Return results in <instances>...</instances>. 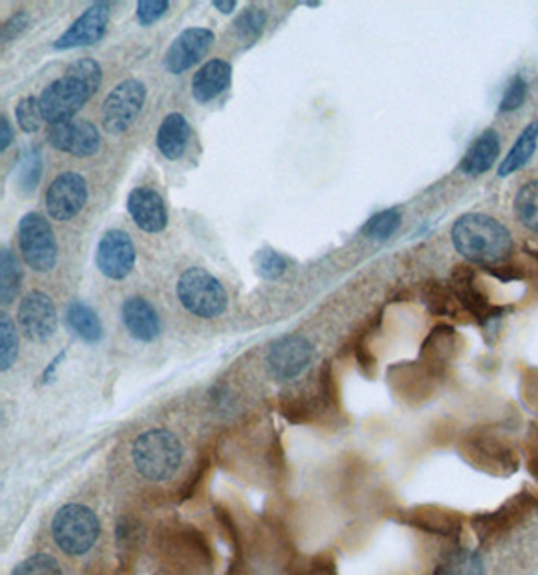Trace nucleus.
Returning a JSON list of instances; mask_svg holds the SVG:
<instances>
[{
    "instance_id": "18",
    "label": "nucleus",
    "mask_w": 538,
    "mask_h": 575,
    "mask_svg": "<svg viewBox=\"0 0 538 575\" xmlns=\"http://www.w3.org/2000/svg\"><path fill=\"white\" fill-rule=\"evenodd\" d=\"M232 83V65L225 59H210L192 77V95L198 103H210Z\"/></svg>"
},
{
    "instance_id": "27",
    "label": "nucleus",
    "mask_w": 538,
    "mask_h": 575,
    "mask_svg": "<svg viewBox=\"0 0 538 575\" xmlns=\"http://www.w3.org/2000/svg\"><path fill=\"white\" fill-rule=\"evenodd\" d=\"M401 227V215L398 208H388L377 212L376 217L365 222L364 237L371 241H388Z\"/></svg>"
},
{
    "instance_id": "35",
    "label": "nucleus",
    "mask_w": 538,
    "mask_h": 575,
    "mask_svg": "<svg viewBox=\"0 0 538 575\" xmlns=\"http://www.w3.org/2000/svg\"><path fill=\"white\" fill-rule=\"evenodd\" d=\"M526 93H528V83H526L525 77L520 76V73L514 76L513 79L506 83L504 93H502V114L516 112V110L526 102Z\"/></svg>"
},
{
    "instance_id": "23",
    "label": "nucleus",
    "mask_w": 538,
    "mask_h": 575,
    "mask_svg": "<svg viewBox=\"0 0 538 575\" xmlns=\"http://www.w3.org/2000/svg\"><path fill=\"white\" fill-rule=\"evenodd\" d=\"M65 320L69 323V327L88 344H98L103 337V325L98 318V313L85 306L83 301H73L67 307V315Z\"/></svg>"
},
{
    "instance_id": "38",
    "label": "nucleus",
    "mask_w": 538,
    "mask_h": 575,
    "mask_svg": "<svg viewBox=\"0 0 538 575\" xmlns=\"http://www.w3.org/2000/svg\"><path fill=\"white\" fill-rule=\"evenodd\" d=\"M0 131H2V134H0V152H7L9 146L13 143L14 138L13 126H11V122H9L7 115L0 117Z\"/></svg>"
},
{
    "instance_id": "3",
    "label": "nucleus",
    "mask_w": 538,
    "mask_h": 575,
    "mask_svg": "<svg viewBox=\"0 0 538 575\" xmlns=\"http://www.w3.org/2000/svg\"><path fill=\"white\" fill-rule=\"evenodd\" d=\"M131 460L139 476L151 483H163L178 473L184 460V447L174 433L151 428L134 440Z\"/></svg>"
},
{
    "instance_id": "15",
    "label": "nucleus",
    "mask_w": 538,
    "mask_h": 575,
    "mask_svg": "<svg viewBox=\"0 0 538 575\" xmlns=\"http://www.w3.org/2000/svg\"><path fill=\"white\" fill-rule=\"evenodd\" d=\"M47 140L55 150L76 158H91L101 148L100 129L88 119H73L61 126H53Z\"/></svg>"
},
{
    "instance_id": "41",
    "label": "nucleus",
    "mask_w": 538,
    "mask_h": 575,
    "mask_svg": "<svg viewBox=\"0 0 538 575\" xmlns=\"http://www.w3.org/2000/svg\"><path fill=\"white\" fill-rule=\"evenodd\" d=\"M305 7H309V9H319V7H321V2H313V0H309V2H305Z\"/></svg>"
},
{
    "instance_id": "17",
    "label": "nucleus",
    "mask_w": 538,
    "mask_h": 575,
    "mask_svg": "<svg viewBox=\"0 0 538 575\" xmlns=\"http://www.w3.org/2000/svg\"><path fill=\"white\" fill-rule=\"evenodd\" d=\"M122 320L127 333L141 344H151L162 335V318L144 297H127L122 306Z\"/></svg>"
},
{
    "instance_id": "8",
    "label": "nucleus",
    "mask_w": 538,
    "mask_h": 575,
    "mask_svg": "<svg viewBox=\"0 0 538 575\" xmlns=\"http://www.w3.org/2000/svg\"><path fill=\"white\" fill-rule=\"evenodd\" d=\"M314 347L305 335L293 333L276 340L266 354V366L276 382H293L313 361Z\"/></svg>"
},
{
    "instance_id": "9",
    "label": "nucleus",
    "mask_w": 538,
    "mask_h": 575,
    "mask_svg": "<svg viewBox=\"0 0 538 575\" xmlns=\"http://www.w3.org/2000/svg\"><path fill=\"white\" fill-rule=\"evenodd\" d=\"M89 198L88 180L79 172H64L53 180L45 192V208L50 220L67 222L85 208Z\"/></svg>"
},
{
    "instance_id": "25",
    "label": "nucleus",
    "mask_w": 538,
    "mask_h": 575,
    "mask_svg": "<svg viewBox=\"0 0 538 575\" xmlns=\"http://www.w3.org/2000/svg\"><path fill=\"white\" fill-rule=\"evenodd\" d=\"M514 215L518 222L538 234V180L526 182L514 198Z\"/></svg>"
},
{
    "instance_id": "33",
    "label": "nucleus",
    "mask_w": 538,
    "mask_h": 575,
    "mask_svg": "<svg viewBox=\"0 0 538 575\" xmlns=\"http://www.w3.org/2000/svg\"><path fill=\"white\" fill-rule=\"evenodd\" d=\"M13 575H64V570L49 553H37L19 563Z\"/></svg>"
},
{
    "instance_id": "31",
    "label": "nucleus",
    "mask_w": 538,
    "mask_h": 575,
    "mask_svg": "<svg viewBox=\"0 0 538 575\" xmlns=\"http://www.w3.org/2000/svg\"><path fill=\"white\" fill-rule=\"evenodd\" d=\"M254 268H256V273L263 279L275 281V279L283 277L287 273L288 258L281 255V253H276L273 249H263L254 256Z\"/></svg>"
},
{
    "instance_id": "1",
    "label": "nucleus",
    "mask_w": 538,
    "mask_h": 575,
    "mask_svg": "<svg viewBox=\"0 0 538 575\" xmlns=\"http://www.w3.org/2000/svg\"><path fill=\"white\" fill-rule=\"evenodd\" d=\"M101 81L103 71L95 59L85 57L73 61L65 69L64 76L49 83L38 97L45 122L50 124V128L73 122L89 100L100 91Z\"/></svg>"
},
{
    "instance_id": "30",
    "label": "nucleus",
    "mask_w": 538,
    "mask_h": 575,
    "mask_svg": "<svg viewBox=\"0 0 538 575\" xmlns=\"http://www.w3.org/2000/svg\"><path fill=\"white\" fill-rule=\"evenodd\" d=\"M14 117H16L19 128L23 129L25 134H37L43 122H45L43 112H41V103L33 95H26L23 100H19V103L14 105Z\"/></svg>"
},
{
    "instance_id": "19",
    "label": "nucleus",
    "mask_w": 538,
    "mask_h": 575,
    "mask_svg": "<svg viewBox=\"0 0 538 575\" xmlns=\"http://www.w3.org/2000/svg\"><path fill=\"white\" fill-rule=\"evenodd\" d=\"M190 138H192V128L186 115L170 114L163 117L158 136H156V146L165 160H180L186 150H188Z\"/></svg>"
},
{
    "instance_id": "39",
    "label": "nucleus",
    "mask_w": 538,
    "mask_h": 575,
    "mask_svg": "<svg viewBox=\"0 0 538 575\" xmlns=\"http://www.w3.org/2000/svg\"><path fill=\"white\" fill-rule=\"evenodd\" d=\"M67 358V354H59L57 358L53 359L50 364H47V368H45V371H43V376H41V380H43V383H50L55 382V378H57V371H59V368H61V361Z\"/></svg>"
},
{
    "instance_id": "13",
    "label": "nucleus",
    "mask_w": 538,
    "mask_h": 575,
    "mask_svg": "<svg viewBox=\"0 0 538 575\" xmlns=\"http://www.w3.org/2000/svg\"><path fill=\"white\" fill-rule=\"evenodd\" d=\"M110 19H112V2H95L65 31L61 37L55 41L53 47L57 51H69V49L95 45L105 37Z\"/></svg>"
},
{
    "instance_id": "20",
    "label": "nucleus",
    "mask_w": 538,
    "mask_h": 575,
    "mask_svg": "<svg viewBox=\"0 0 538 575\" xmlns=\"http://www.w3.org/2000/svg\"><path fill=\"white\" fill-rule=\"evenodd\" d=\"M501 156V136L494 129L482 131L460 162V170L468 176H480L494 166Z\"/></svg>"
},
{
    "instance_id": "29",
    "label": "nucleus",
    "mask_w": 538,
    "mask_h": 575,
    "mask_svg": "<svg viewBox=\"0 0 538 575\" xmlns=\"http://www.w3.org/2000/svg\"><path fill=\"white\" fill-rule=\"evenodd\" d=\"M424 303L436 315H451L460 307L451 294L450 285H442V283H427L424 289Z\"/></svg>"
},
{
    "instance_id": "22",
    "label": "nucleus",
    "mask_w": 538,
    "mask_h": 575,
    "mask_svg": "<svg viewBox=\"0 0 538 575\" xmlns=\"http://www.w3.org/2000/svg\"><path fill=\"white\" fill-rule=\"evenodd\" d=\"M538 143V122H533L530 126H526L525 131L518 136V140L514 141L511 152L504 156V162L499 170V176L506 179L514 172H518L520 168H525L530 158L537 152Z\"/></svg>"
},
{
    "instance_id": "4",
    "label": "nucleus",
    "mask_w": 538,
    "mask_h": 575,
    "mask_svg": "<svg viewBox=\"0 0 538 575\" xmlns=\"http://www.w3.org/2000/svg\"><path fill=\"white\" fill-rule=\"evenodd\" d=\"M50 533L59 550L71 557H79L93 550V545L98 543L101 533L100 517L85 505L71 503L61 507L53 517Z\"/></svg>"
},
{
    "instance_id": "16",
    "label": "nucleus",
    "mask_w": 538,
    "mask_h": 575,
    "mask_svg": "<svg viewBox=\"0 0 538 575\" xmlns=\"http://www.w3.org/2000/svg\"><path fill=\"white\" fill-rule=\"evenodd\" d=\"M127 212L144 232H162L168 227V206L162 194L148 186H138L127 196Z\"/></svg>"
},
{
    "instance_id": "36",
    "label": "nucleus",
    "mask_w": 538,
    "mask_h": 575,
    "mask_svg": "<svg viewBox=\"0 0 538 575\" xmlns=\"http://www.w3.org/2000/svg\"><path fill=\"white\" fill-rule=\"evenodd\" d=\"M168 11H170L168 0H139L136 14H138L139 25L151 26L158 23Z\"/></svg>"
},
{
    "instance_id": "5",
    "label": "nucleus",
    "mask_w": 538,
    "mask_h": 575,
    "mask_svg": "<svg viewBox=\"0 0 538 575\" xmlns=\"http://www.w3.org/2000/svg\"><path fill=\"white\" fill-rule=\"evenodd\" d=\"M175 295L182 307L201 320H214L222 315L228 307L225 285L206 268L184 271L175 285Z\"/></svg>"
},
{
    "instance_id": "32",
    "label": "nucleus",
    "mask_w": 538,
    "mask_h": 575,
    "mask_svg": "<svg viewBox=\"0 0 538 575\" xmlns=\"http://www.w3.org/2000/svg\"><path fill=\"white\" fill-rule=\"evenodd\" d=\"M444 575H487L482 557L472 550L456 551L444 570Z\"/></svg>"
},
{
    "instance_id": "24",
    "label": "nucleus",
    "mask_w": 538,
    "mask_h": 575,
    "mask_svg": "<svg viewBox=\"0 0 538 575\" xmlns=\"http://www.w3.org/2000/svg\"><path fill=\"white\" fill-rule=\"evenodd\" d=\"M21 279H23V268L19 258L4 246L0 253V301L4 306H11L19 289H21Z\"/></svg>"
},
{
    "instance_id": "37",
    "label": "nucleus",
    "mask_w": 538,
    "mask_h": 575,
    "mask_svg": "<svg viewBox=\"0 0 538 575\" xmlns=\"http://www.w3.org/2000/svg\"><path fill=\"white\" fill-rule=\"evenodd\" d=\"M26 26H28V14L25 11L14 13L0 28L2 45H9V43H13L14 38L21 37L25 33Z\"/></svg>"
},
{
    "instance_id": "14",
    "label": "nucleus",
    "mask_w": 538,
    "mask_h": 575,
    "mask_svg": "<svg viewBox=\"0 0 538 575\" xmlns=\"http://www.w3.org/2000/svg\"><path fill=\"white\" fill-rule=\"evenodd\" d=\"M214 33L210 28L204 26H192L182 31L178 37L172 41L170 49L163 57V65L170 73L182 76L190 71L196 64H201L204 55L213 47Z\"/></svg>"
},
{
    "instance_id": "28",
    "label": "nucleus",
    "mask_w": 538,
    "mask_h": 575,
    "mask_svg": "<svg viewBox=\"0 0 538 575\" xmlns=\"http://www.w3.org/2000/svg\"><path fill=\"white\" fill-rule=\"evenodd\" d=\"M19 358V333L9 313L0 315V370L9 371Z\"/></svg>"
},
{
    "instance_id": "10",
    "label": "nucleus",
    "mask_w": 538,
    "mask_h": 575,
    "mask_svg": "<svg viewBox=\"0 0 538 575\" xmlns=\"http://www.w3.org/2000/svg\"><path fill=\"white\" fill-rule=\"evenodd\" d=\"M136 261H138L136 244L126 230H107L101 237L95 253V265L103 277L112 281H124L136 267Z\"/></svg>"
},
{
    "instance_id": "26",
    "label": "nucleus",
    "mask_w": 538,
    "mask_h": 575,
    "mask_svg": "<svg viewBox=\"0 0 538 575\" xmlns=\"http://www.w3.org/2000/svg\"><path fill=\"white\" fill-rule=\"evenodd\" d=\"M266 21H268V14L263 7H247L242 13L238 14L232 26H234V33L240 41L252 45L263 37Z\"/></svg>"
},
{
    "instance_id": "7",
    "label": "nucleus",
    "mask_w": 538,
    "mask_h": 575,
    "mask_svg": "<svg viewBox=\"0 0 538 575\" xmlns=\"http://www.w3.org/2000/svg\"><path fill=\"white\" fill-rule=\"evenodd\" d=\"M146 103V85L139 79H126L115 85L103 102L101 124L107 134L119 136L134 126Z\"/></svg>"
},
{
    "instance_id": "12",
    "label": "nucleus",
    "mask_w": 538,
    "mask_h": 575,
    "mask_svg": "<svg viewBox=\"0 0 538 575\" xmlns=\"http://www.w3.org/2000/svg\"><path fill=\"white\" fill-rule=\"evenodd\" d=\"M16 320L26 337L33 342H41V344L50 340L59 327L57 307L49 295L43 291H31L25 295V299L19 306Z\"/></svg>"
},
{
    "instance_id": "11",
    "label": "nucleus",
    "mask_w": 538,
    "mask_h": 575,
    "mask_svg": "<svg viewBox=\"0 0 538 575\" xmlns=\"http://www.w3.org/2000/svg\"><path fill=\"white\" fill-rule=\"evenodd\" d=\"M450 289L458 306L462 307L463 311H468L489 332L494 327V323H499L504 318V309L490 306L489 297L478 287L474 273L470 268L458 267L454 271Z\"/></svg>"
},
{
    "instance_id": "40",
    "label": "nucleus",
    "mask_w": 538,
    "mask_h": 575,
    "mask_svg": "<svg viewBox=\"0 0 538 575\" xmlns=\"http://www.w3.org/2000/svg\"><path fill=\"white\" fill-rule=\"evenodd\" d=\"M214 9H218L222 14H230L237 9L234 0H214Z\"/></svg>"
},
{
    "instance_id": "2",
    "label": "nucleus",
    "mask_w": 538,
    "mask_h": 575,
    "mask_svg": "<svg viewBox=\"0 0 538 575\" xmlns=\"http://www.w3.org/2000/svg\"><path fill=\"white\" fill-rule=\"evenodd\" d=\"M451 243L456 251L474 265L492 268L506 263L513 253V237L501 220L470 212L451 227Z\"/></svg>"
},
{
    "instance_id": "34",
    "label": "nucleus",
    "mask_w": 538,
    "mask_h": 575,
    "mask_svg": "<svg viewBox=\"0 0 538 575\" xmlns=\"http://www.w3.org/2000/svg\"><path fill=\"white\" fill-rule=\"evenodd\" d=\"M41 172H43L41 152H38L37 148H31V150L25 153L23 166H21V172H19V186L23 188V192L28 194V192L37 191Z\"/></svg>"
},
{
    "instance_id": "21",
    "label": "nucleus",
    "mask_w": 538,
    "mask_h": 575,
    "mask_svg": "<svg viewBox=\"0 0 538 575\" xmlns=\"http://www.w3.org/2000/svg\"><path fill=\"white\" fill-rule=\"evenodd\" d=\"M456 349V332L448 325H439L430 333L426 344L422 347V358L432 370H442L450 364Z\"/></svg>"
},
{
    "instance_id": "6",
    "label": "nucleus",
    "mask_w": 538,
    "mask_h": 575,
    "mask_svg": "<svg viewBox=\"0 0 538 575\" xmlns=\"http://www.w3.org/2000/svg\"><path fill=\"white\" fill-rule=\"evenodd\" d=\"M19 246L26 265L37 273H50L59 261V246L49 220L28 212L19 222Z\"/></svg>"
}]
</instances>
